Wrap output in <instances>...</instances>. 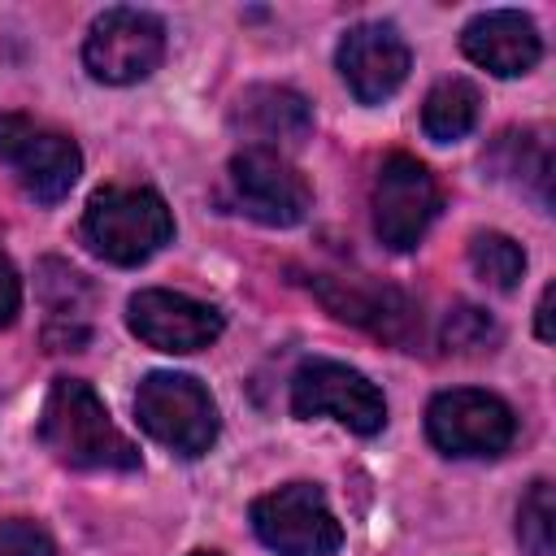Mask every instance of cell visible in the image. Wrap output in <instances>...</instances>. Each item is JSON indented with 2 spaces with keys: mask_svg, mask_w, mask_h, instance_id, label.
Returning <instances> with one entry per match:
<instances>
[{
  "mask_svg": "<svg viewBox=\"0 0 556 556\" xmlns=\"http://www.w3.org/2000/svg\"><path fill=\"white\" fill-rule=\"evenodd\" d=\"M39 443L70 469H139V447L113 426L104 400L83 378H56L48 387Z\"/></svg>",
  "mask_w": 556,
  "mask_h": 556,
  "instance_id": "cell-1",
  "label": "cell"
},
{
  "mask_svg": "<svg viewBox=\"0 0 556 556\" xmlns=\"http://www.w3.org/2000/svg\"><path fill=\"white\" fill-rule=\"evenodd\" d=\"M83 239L109 265H143L174 239V213L152 187H100L83 208Z\"/></svg>",
  "mask_w": 556,
  "mask_h": 556,
  "instance_id": "cell-2",
  "label": "cell"
},
{
  "mask_svg": "<svg viewBox=\"0 0 556 556\" xmlns=\"http://www.w3.org/2000/svg\"><path fill=\"white\" fill-rule=\"evenodd\" d=\"M139 426L182 460H195L217 439V404L191 374H148L135 391Z\"/></svg>",
  "mask_w": 556,
  "mask_h": 556,
  "instance_id": "cell-3",
  "label": "cell"
},
{
  "mask_svg": "<svg viewBox=\"0 0 556 556\" xmlns=\"http://www.w3.org/2000/svg\"><path fill=\"white\" fill-rule=\"evenodd\" d=\"M252 530L278 556H330L343 543V526L313 482H287L252 500Z\"/></svg>",
  "mask_w": 556,
  "mask_h": 556,
  "instance_id": "cell-4",
  "label": "cell"
},
{
  "mask_svg": "<svg viewBox=\"0 0 556 556\" xmlns=\"http://www.w3.org/2000/svg\"><path fill=\"white\" fill-rule=\"evenodd\" d=\"M0 161L39 204H56L83 174L78 143L52 126L30 122L26 113H0Z\"/></svg>",
  "mask_w": 556,
  "mask_h": 556,
  "instance_id": "cell-5",
  "label": "cell"
},
{
  "mask_svg": "<svg viewBox=\"0 0 556 556\" xmlns=\"http://www.w3.org/2000/svg\"><path fill=\"white\" fill-rule=\"evenodd\" d=\"M165 56V26L148 9H104L83 43V65L96 83L126 87L148 78Z\"/></svg>",
  "mask_w": 556,
  "mask_h": 556,
  "instance_id": "cell-6",
  "label": "cell"
},
{
  "mask_svg": "<svg viewBox=\"0 0 556 556\" xmlns=\"http://www.w3.org/2000/svg\"><path fill=\"white\" fill-rule=\"evenodd\" d=\"M291 413L313 421L330 417L348 426L352 434H378L387 426V400L382 391L361 374L339 361H308L291 378Z\"/></svg>",
  "mask_w": 556,
  "mask_h": 556,
  "instance_id": "cell-7",
  "label": "cell"
},
{
  "mask_svg": "<svg viewBox=\"0 0 556 556\" xmlns=\"http://www.w3.org/2000/svg\"><path fill=\"white\" fill-rule=\"evenodd\" d=\"M426 434L443 456H500L517 434V417L500 395L456 387L430 400Z\"/></svg>",
  "mask_w": 556,
  "mask_h": 556,
  "instance_id": "cell-8",
  "label": "cell"
},
{
  "mask_svg": "<svg viewBox=\"0 0 556 556\" xmlns=\"http://www.w3.org/2000/svg\"><path fill=\"white\" fill-rule=\"evenodd\" d=\"M434 213H439L434 174L408 152L387 156L374 178V235L391 252H408L430 230Z\"/></svg>",
  "mask_w": 556,
  "mask_h": 556,
  "instance_id": "cell-9",
  "label": "cell"
},
{
  "mask_svg": "<svg viewBox=\"0 0 556 556\" xmlns=\"http://www.w3.org/2000/svg\"><path fill=\"white\" fill-rule=\"evenodd\" d=\"M230 191L239 208L265 226H295L313 204L308 178L282 152L265 148H243L230 156Z\"/></svg>",
  "mask_w": 556,
  "mask_h": 556,
  "instance_id": "cell-10",
  "label": "cell"
},
{
  "mask_svg": "<svg viewBox=\"0 0 556 556\" xmlns=\"http://www.w3.org/2000/svg\"><path fill=\"white\" fill-rule=\"evenodd\" d=\"M126 326H130V334L139 343H148L156 352H200V348L217 343L222 313L213 304H204V300L182 295V291L148 287V291L130 295Z\"/></svg>",
  "mask_w": 556,
  "mask_h": 556,
  "instance_id": "cell-11",
  "label": "cell"
},
{
  "mask_svg": "<svg viewBox=\"0 0 556 556\" xmlns=\"http://www.w3.org/2000/svg\"><path fill=\"white\" fill-rule=\"evenodd\" d=\"M339 74L361 104H382L408 78V43L391 22H361L339 39Z\"/></svg>",
  "mask_w": 556,
  "mask_h": 556,
  "instance_id": "cell-12",
  "label": "cell"
},
{
  "mask_svg": "<svg viewBox=\"0 0 556 556\" xmlns=\"http://www.w3.org/2000/svg\"><path fill=\"white\" fill-rule=\"evenodd\" d=\"M230 126L243 139V148H265V152H282V148H300L313 130V109L300 91L291 87H248L235 109H230Z\"/></svg>",
  "mask_w": 556,
  "mask_h": 556,
  "instance_id": "cell-13",
  "label": "cell"
},
{
  "mask_svg": "<svg viewBox=\"0 0 556 556\" xmlns=\"http://www.w3.org/2000/svg\"><path fill=\"white\" fill-rule=\"evenodd\" d=\"M460 48L473 65L500 74V78H517V74H530L543 56V39H539V26L517 13V9H491V13H478L465 30H460Z\"/></svg>",
  "mask_w": 556,
  "mask_h": 556,
  "instance_id": "cell-14",
  "label": "cell"
},
{
  "mask_svg": "<svg viewBox=\"0 0 556 556\" xmlns=\"http://www.w3.org/2000/svg\"><path fill=\"white\" fill-rule=\"evenodd\" d=\"M478 87L469 78H443L430 87L426 104H421V126L434 143H456L478 126Z\"/></svg>",
  "mask_w": 556,
  "mask_h": 556,
  "instance_id": "cell-15",
  "label": "cell"
},
{
  "mask_svg": "<svg viewBox=\"0 0 556 556\" xmlns=\"http://www.w3.org/2000/svg\"><path fill=\"white\" fill-rule=\"evenodd\" d=\"M469 265L486 287L513 291L521 282V274H526V252H521L517 239H508L500 230H482V235L469 239Z\"/></svg>",
  "mask_w": 556,
  "mask_h": 556,
  "instance_id": "cell-16",
  "label": "cell"
},
{
  "mask_svg": "<svg viewBox=\"0 0 556 556\" xmlns=\"http://www.w3.org/2000/svg\"><path fill=\"white\" fill-rule=\"evenodd\" d=\"M517 539L526 547V556H552L556 543V500H552V482L539 478L530 482L521 508H517Z\"/></svg>",
  "mask_w": 556,
  "mask_h": 556,
  "instance_id": "cell-17",
  "label": "cell"
},
{
  "mask_svg": "<svg viewBox=\"0 0 556 556\" xmlns=\"http://www.w3.org/2000/svg\"><path fill=\"white\" fill-rule=\"evenodd\" d=\"M443 339H447V348H456V352H482L486 343H495V339H500V330H495V321H491L482 308L460 304V308H452V313H447Z\"/></svg>",
  "mask_w": 556,
  "mask_h": 556,
  "instance_id": "cell-18",
  "label": "cell"
},
{
  "mask_svg": "<svg viewBox=\"0 0 556 556\" xmlns=\"http://www.w3.org/2000/svg\"><path fill=\"white\" fill-rule=\"evenodd\" d=\"M0 556H56L52 534L26 517L0 521Z\"/></svg>",
  "mask_w": 556,
  "mask_h": 556,
  "instance_id": "cell-19",
  "label": "cell"
},
{
  "mask_svg": "<svg viewBox=\"0 0 556 556\" xmlns=\"http://www.w3.org/2000/svg\"><path fill=\"white\" fill-rule=\"evenodd\" d=\"M17 308H22V282H17L9 256L0 252V326H13Z\"/></svg>",
  "mask_w": 556,
  "mask_h": 556,
  "instance_id": "cell-20",
  "label": "cell"
},
{
  "mask_svg": "<svg viewBox=\"0 0 556 556\" xmlns=\"http://www.w3.org/2000/svg\"><path fill=\"white\" fill-rule=\"evenodd\" d=\"M539 317H534V330H539V339L543 343H552V287H543V300H539V308H534Z\"/></svg>",
  "mask_w": 556,
  "mask_h": 556,
  "instance_id": "cell-21",
  "label": "cell"
},
{
  "mask_svg": "<svg viewBox=\"0 0 556 556\" xmlns=\"http://www.w3.org/2000/svg\"><path fill=\"white\" fill-rule=\"evenodd\" d=\"M191 556H217V552H204V547H200V552H191Z\"/></svg>",
  "mask_w": 556,
  "mask_h": 556,
  "instance_id": "cell-22",
  "label": "cell"
}]
</instances>
